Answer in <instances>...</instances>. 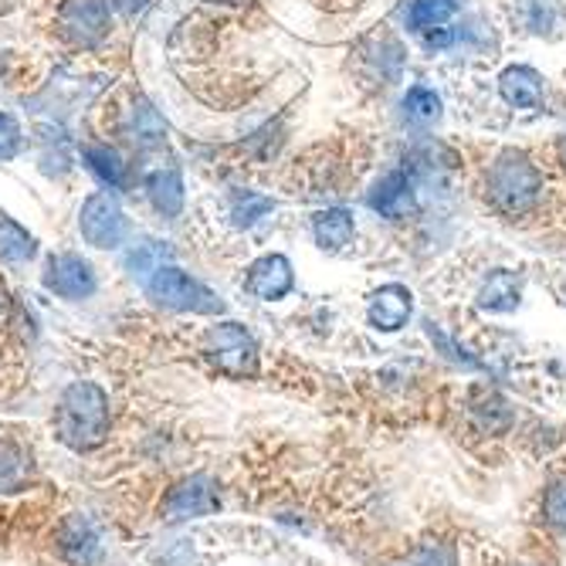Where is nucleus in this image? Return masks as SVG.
Listing matches in <instances>:
<instances>
[{
  "mask_svg": "<svg viewBox=\"0 0 566 566\" xmlns=\"http://www.w3.org/2000/svg\"><path fill=\"white\" fill-rule=\"evenodd\" d=\"M499 92L509 106L539 109L543 106V75L530 65H512L499 75Z\"/></svg>",
  "mask_w": 566,
  "mask_h": 566,
  "instance_id": "obj_12",
  "label": "nucleus"
},
{
  "mask_svg": "<svg viewBox=\"0 0 566 566\" xmlns=\"http://www.w3.org/2000/svg\"><path fill=\"white\" fill-rule=\"evenodd\" d=\"M221 505V492H218V482L211 475H190L184 482H177L164 502H160V516L167 523H187V520H203L218 512Z\"/></svg>",
  "mask_w": 566,
  "mask_h": 566,
  "instance_id": "obj_6",
  "label": "nucleus"
},
{
  "mask_svg": "<svg viewBox=\"0 0 566 566\" xmlns=\"http://www.w3.org/2000/svg\"><path fill=\"white\" fill-rule=\"evenodd\" d=\"M143 289H146V295L153 302L164 305V308H174V313H197V316H218V313H224V302L208 285H200L197 279H190L177 265L157 269L143 282Z\"/></svg>",
  "mask_w": 566,
  "mask_h": 566,
  "instance_id": "obj_3",
  "label": "nucleus"
},
{
  "mask_svg": "<svg viewBox=\"0 0 566 566\" xmlns=\"http://www.w3.org/2000/svg\"><path fill=\"white\" fill-rule=\"evenodd\" d=\"M539 190H543V177L530 164L526 153H520V149L499 153V160L489 170V197L502 214L520 218V214L533 211L539 200Z\"/></svg>",
  "mask_w": 566,
  "mask_h": 566,
  "instance_id": "obj_2",
  "label": "nucleus"
},
{
  "mask_svg": "<svg viewBox=\"0 0 566 566\" xmlns=\"http://www.w3.org/2000/svg\"><path fill=\"white\" fill-rule=\"evenodd\" d=\"M313 238L323 251L336 254V251H346L356 238V221L349 211L343 208H329V211H319L313 218Z\"/></svg>",
  "mask_w": 566,
  "mask_h": 566,
  "instance_id": "obj_14",
  "label": "nucleus"
},
{
  "mask_svg": "<svg viewBox=\"0 0 566 566\" xmlns=\"http://www.w3.org/2000/svg\"><path fill=\"white\" fill-rule=\"evenodd\" d=\"M62 34L78 48H95L109 34V4L106 0H65L62 11Z\"/></svg>",
  "mask_w": 566,
  "mask_h": 566,
  "instance_id": "obj_8",
  "label": "nucleus"
},
{
  "mask_svg": "<svg viewBox=\"0 0 566 566\" xmlns=\"http://www.w3.org/2000/svg\"><path fill=\"white\" fill-rule=\"evenodd\" d=\"M543 516L553 530H566V479L553 482L543 495Z\"/></svg>",
  "mask_w": 566,
  "mask_h": 566,
  "instance_id": "obj_29",
  "label": "nucleus"
},
{
  "mask_svg": "<svg viewBox=\"0 0 566 566\" xmlns=\"http://www.w3.org/2000/svg\"><path fill=\"white\" fill-rule=\"evenodd\" d=\"M44 289L55 292L59 298L65 302H82V298H92L95 289H98V279L92 272V265L82 259V254H72V251H62V254H51L48 265H44V275H41Z\"/></svg>",
  "mask_w": 566,
  "mask_h": 566,
  "instance_id": "obj_7",
  "label": "nucleus"
},
{
  "mask_svg": "<svg viewBox=\"0 0 566 566\" xmlns=\"http://www.w3.org/2000/svg\"><path fill=\"white\" fill-rule=\"evenodd\" d=\"M394 566H458V556L448 543H428L421 549H415L407 559L394 563Z\"/></svg>",
  "mask_w": 566,
  "mask_h": 566,
  "instance_id": "obj_26",
  "label": "nucleus"
},
{
  "mask_svg": "<svg viewBox=\"0 0 566 566\" xmlns=\"http://www.w3.org/2000/svg\"><path fill=\"white\" fill-rule=\"evenodd\" d=\"M82 160H85V167L106 184L109 190H123L126 187V164H123V157L113 149V146H106V143H92V146H85L82 149Z\"/></svg>",
  "mask_w": 566,
  "mask_h": 566,
  "instance_id": "obj_17",
  "label": "nucleus"
},
{
  "mask_svg": "<svg viewBox=\"0 0 566 566\" xmlns=\"http://www.w3.org/2000/svg\"><path fill=\"white\" fill-rule=\"evenodd\" d=\"M403 113L410 123H438L441 116V95L434 88L415 85L403 95Z\"/></svg>",
  "mask_w": 566,
  "mask_h": 566,
  "instance_id": "obj_24",
  "label": "nucleus"
},
{
  "mask_svg": "<svg viewBox=\"0 0 566 566\" xmlns=\"http://www.w3.org/2000/svg\"><path fill=\"white\" fill-rule=\"evenodd\" d=\"M458 11V0H415L407 8V24L415 31H434L448 24Z\"/></svg>",
  "mask_w": 566,
  "mask_h": 566,
  "instance_id": "obj_22",
  "label": "nucleus"
},
{
  "mask_svg": "<svg viewBox=\"0 0 566 566\" xmlns=\"http://www.w3.org/2000/svg\"><path fill=\"white\" fill-rule=\"evenodd\" d=\"M31 479V458L11 444V441H0V492H18L24 489Z\"/></svg>",
  "mask_w": 566,
  "mask_h": 566,
  "instance_id": "obj_20",
  "label": "nucleus"
},
{
  "mask_svg": "<svg viewBox=\"0 0 566 566\" xmlns=\"http://www.w3.org/2000/svg\"><path fill=\"white\" fill-rule=\"evenodd\" d=\"M523 298V282L516 272H492L482 289H479V308H485V313H512V308L520 305Z\"/></svg>",
  "mask_w": 566,
  "mask_h": 566,
  "instance_id": "obj_15",
  "label": "nucleus"
},
{
  "mask_svg": "<svg viewBox=\"0 0 566 566\" xmlns=\"http://www.w3.org/2000/svg\"><path fill=\"white\" fill-rule=\"evenodd\" d=\"M472 410H475L479 424H482L489 434H502V431H509V424H512V410H509V403H505L499 394H492V390H479Z\"/></svg>",
  "mask_w": 566,
  "mask_h": 566,
  "instance_id": "obj_23",
  "label": "nucleus"
},
{
  "mask_svg": "<svg viewBox=\"0 0 566 566\" xmlns=\"http://www.w3.org/2000/svg\"><path fill=\"white\" fill-rule=\"evenodd\" d=\"M428 336H431V339H434V343H438V346H441V349H444V353H448V356L454 359V364L479 367V359H475V356H469V349H465V346H458V343H454L451 336H444V333H441L438 326H428Z\"/></svg>",
  "mask_w": 566,
  "mask_h": 566,
  "instance_id": "obj_30",
  "label": "nucleus"
},
{
  "mask_svg": "<svg viewBox=\"0 0 566 566\" xmlns=\"http://www.w3.org/2000/svg\"><path fill=\"white\" fill-rule=\"evenodd\" d=\"M8 308H11V298H8V289L0 285V323L8 319Z\"/></svg>",
  "mask_w": 566,
  "mask_h": 566,
  "instance_id": "obj_32",
  "label": "nucleus"
},
{
  "mask_svg": "<svg viewBox=\"0 0 566 566\" xmlns=\"http://www.w3.org/2000/svg\"><path fill=\"white\" fill-rule=\"evenodd\" d=\"M146 4H149V0H109V8H113V11H119V14H126V18L139 14Z\"/></svg>",
  "mask_w": 566,
  "mask_h": 566,
  "instance_id": "obj_31",
  "label": "nucleus"
},
{
  "mask_svg": "<svg viewBox=\"0 0 566 566\" xmlns=\"http://www.w3.org/2000/svg\"><path fill=\"white\" fill-rule=\"evenodd\" d=\"M520 11H523L526 28L536 31V34L549 31L553 21H556V4H553V0H520Z\"/></svg>",
  "mask_w": 566,
  "mask_h": 566,
  "instance_id": "obj_28",
  "label": "nucleus"
},
{
  "mask_svg": "<svg viewBox=\"0 0 566 566\" xmlns=\"http://www.w3.org/2000/svg\"><path fill=\"white\" fill-rule=\"evenodd\" d=\"M146 193H149V203L157 208V214L164 218H180L184 211V177L177 167H167V170H157L149 174L146 180Z\"/></svg>",
  "mask_w": 566,
  "mask_h": 566,
  "instance_id": "obj_16",
  "label": "nucleus"
},
{
  "mask_svg": "<svg viewBox=\"0 0 566 566\" xmlns=\"http://www.w3.org/2000/svg\"><path fill=\"white\" fill-rule=\"evenodd\" d=\"M164 133H167V123H164V116L149 106V102H136L133 106V139H139V143H157V139H164Z\"/></svg>",
  "mask_w": 566,
  "mask_h": 566,
  "instance_id": "obj_25",
  "label": "nucleus"
},
{
  "mask_svg": "<svg viewBox=\"0 0 566 566\" xmlns=\"http://www.w3.org/2000/svg\"><path fill=\"white\" fill-rule=\"evenodd\" d=\"M275 211V200L265 193H254V190H238L231 200V224L234 228H254L262 218H269Z\"/></svg>",
  "mask_w": 566,
  "mask_h": 566,
  "instance_id": "obj_21",
  "label": "nucleus"
},
{
  "mask_svg": "<svg viewBox=\"0 0 566 566\" xmlns=\"http://www.w3.org/2000/svg\"><path fill=\"white\" fill-rule=\"evenodd\" d=\"M59 549L72 566H92L102 556V533L88 516H69L59 526Z\"/></svg>",
  "mask_w": 566,
  "mask_h": 566,
  "instance_id": "obj_11",
  "label": "nucleus"
},
{
  "mask_svg": "<svg viewBox=\"0 0 566 566\" xmlns=\"http://www.w3.org/2000/svg\"><path fill=\"white\" fill-rule=\"evenodd\" d=\"M34 238L28 234V228H21L11 214L0 211V262L8 265H24L34 259Z\"/></svg>",
  "mask_w": 566,
  "mask_h": 566,
  "instance_id": "obj_18",
  "label": "nucleus"
},
{
  "mask_svg": "<svg viewBox=\"0 0 566 566\" xmlns=\"http://www.w3.org/2000/svg\"><path fill=\"white\" fill-rule=\"evenodd\" d=\"M59 441L72 451H95L109 438V397L92 380H75L62 390L55 410Z\"/></svg>",
  "mask_w": 566,
  "mask_h": 566,
  "instance_id": "obj_1",
  "label": "nucleus"
},
{
  "mask_svg": "<svg viewBox=\"0 0 566 566\" xmlns=\"http://www.w3.org/2000/svg\"><path fill=\"white\" fill-rule=\"evenodd\" d=\"M244 289L262 298V302H279L285 298L292 289H295V272H292V262L285 254H262L259 262H251L248 269V279H244Z\"/></svg>",
  "mask_w": 566,
  "mask_h": 566,
  "instance_id": "obj_9",
  "label": "nucleus"
},
{
  "mask_svg": "<svg viewBox=\"0 0 566 566\" xmlns=\"http://www.w3.org/2000/svg\"><path fill=\"white\" fill-rule=\"evenodd\" d=\"M370 208L380 218H390V221L403 218L410 208H415V190H410V177L403 170H394L384 180H377L374 190H370Z\"/></svg>",
  "mask_w": 566,
  "mask_h": 566,
  "instance_id": "obj_13",
  "label": "nucleus"
},
{
  "mask_svg": "<svg viewBox=\"0 0 566 566\" xmlns=\"http://www.w3.org/2000/svg\"><path fill=\"white\" fill-rule=\"evenodd\" d=\"M24 149V129L11 113H0V164L14 160Z\"/></svg>",
  "mask_w": 566,
  "mask_h": 566,
  "instance_id": "obj_27",
  "label": "nucleus"
},
{
  "mask_svg": "<svg viewBox=\"0 0 566 566\" xmlns=\"http://www.w3.org/2000/svg\"><path fill=\"white\" fill-rule=\"evenodd\" d=\"M559 164H563V167H566V136H563V139H559Z\"/></svg>",
  "mask_w": 566,
  "mask_h": 566,
  "instance_id": "obj_33",
  "label": "nucleus"
},
{
  "mask_svg": "<svg viewBox=\"0 0 566 566\" xmlns=\"http://www.w3.org/2000/svg\"><path fill=\"white\" fill-rule=\"evenodd\" d=\"M170 254H174V248H170L167 241H139V244L129 251L126 269H129V275H133V279L146 282L153 272L164 269V265L170 262Z\"/></svg>",
  "mask_w": 566,
  "mask_h": 566,
  "instance_id": "obj_19",
  "label": "nucleus"
},
{
  "mask_svg": "<svg viewBox=\"0 0 566 566\" xmlns=\"http://www.w3.org/2000/svg\"><path fill=\"white\" fill-rule=\"evenodd\" d=\"M410 313H415V295H410L407 285L400 282H390V285H380L374 295H370V305H367V319L374 329L380 333H397L407 326Z\"/></svg>",
  "mask_w": 566,
  "mask_h": 566,
  "instance_id": "obj_10",
  "label": "nucleus"
},
{
  "mask_svg": "<svg viewBox=\"0 0 566 566\" xmlns=\"http://www.w3.org/2000/svg\"><path fill=\"white\" fill-rule=\"evenodd\" d=\"M78 231L98 251L119 248L126 241V214L119 208V200L109 190H98V193L85 197L82 211H78Z\"/></svg>",
  "mask_w": 566,
  "mask_h": 566,
  "instance_id": "obj_5",
  "label": "nucleus"
},
{
  "mask_svg": "<svg viewBox=\"0 0 566 566\" xmlns=\"http://www.w3.org/2000/svg\"><path fill=\"white\" fill-rule=\"evenodd\" d=\"M203 353H208L211 364L234 380L254 377L259 374V343H254L251 329L241 323H218L203 336Z\"/></svg>",
  "mask_w": 566,
  "mask_h": 566,
  "instance_id": "obj_4",
  "label": "nucleus"
}]
</instances>
